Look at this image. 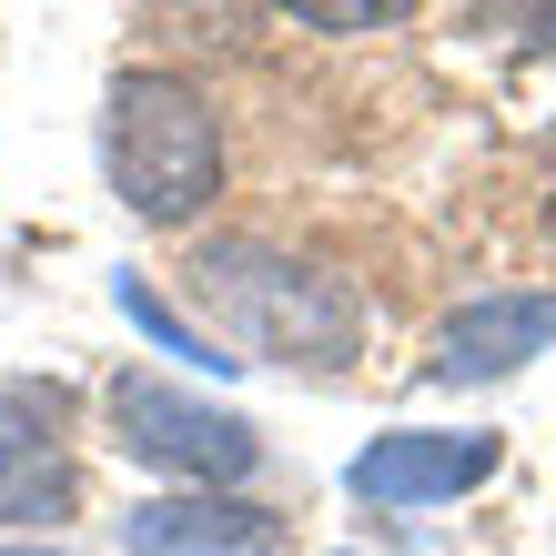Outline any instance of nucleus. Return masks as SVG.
Returning <instances> with one entry per match:
<instances>
[{"label": "nucleus", "instance_id": "f257e3e1", "mask_svg": "<svg viewBox=\"0 0 556 556\" xmlns=\"http://www.w3.org/2000/svg\"><path fill=\"white\" fill-rule=\"evenodd\" d=\"M102 173L132 223L182 233L223 192V122L182 72H122L102 91Z\"/></svg>", "mask_w": 556, "mask_h": 556}, {"label": "nucleus", "instance_id": "f03ea898", "mask_svg": "<svg viewBox=\"0 0 556 556\" xmlns=\"http://www.w3.org/2000/svg\"><path fill=\"white\" fill-rule=\"evenodd\" d=\"M192 293H203V314L243 354H264V365L334 375L354 354V293L334 274L274 253V243H203V253H192Z\"/></svg>", "mask_w": 556, "mask_h": 556}, {"label": "nucleus", "instance_id": "7ed1b4c3", "mask_svg": "<svg viewBox=\"0 0 556 556\" xmlns=\"http://www.w3.org/2000/svg\"><path fill=\"white\" fill-rule=\"evenodd\" d=\"M102 405H112V445L132 455L142 476H173L192 496H233V485L264 466V425L213 405V395H192L173 375H112Z\"/></svg>", "mask_w": 556, "mask_h": 556}, {"label": "nucleus", "instance_id": "20e7f679", "mask_svg": "<svg viewBox=\"0 0 556 556\" xmlns=\"http://www.w3.org/2000/svg\"><path fill=\"white\" fill-rule=\"evenodd\" d=\"M506 466V445L485 435V425H395V435H375L365 455L344 466V485L365 506H384V516H415V506H455V496H476L485 476Z\"/></svg>", "mask_w": 556, "mask_h": 556}, {"label": "nucleus", "instance_id": "39448f33", "mask_svg": "<svg viewBox=\"0 0 556 556\" xmlns=\"http://www.w3.org/2000/svg\"><path fill=\"white\" fill-rule=\"evenodd\" d=\"M72 516V384L0 375V527Z\"/></svg>", "mask_w": 556, "mask_h": 556}, {"label": "nucleus", "instance_id": "423d86ee", "mask_svg": "<svg viewBox=\"0 0 556 556\" xmlns=\"http://www.w3.org/2000/svg\"><path fill=\"white\" fill-rule=\"evenodd\" d=\"M122 546L132 556H274L283 546V516L253 506V496H142L122 506Z\"/></svg>", "mask_w": 556, "mask_h": 556}, {"label": "nucleus", "instance_id": "0eeeda50", "mask_svg": "<svg viewBox=\"0 0 556 556\" xmlns=\"http://www.w3.org/2000/svg\"><path fill=\"white\" fill-rule=\"evenodd\" d=\"M556 344V293H476L435 334V384H506Z\"/></svg>", "mask_w": 556, "mask_h": 556}, {"label": "nucleus", "instance_id": "6e6552de", "mask_svg": "<svg viewBox=\"0 0 556 556\" xmlns=\"http://www.w3.org/2000/svg\"><path fill=\"white\" fill-rule=\"evenodd\" d=\"M112 304H122V324H132V334H142L152 354H173L182 375H233V365H243V354H223L213 334H192V324H182L173 304H162V293H152L142 274H122V283H112Z\"/></svg>", "mask_w": 556, "mask_h": 556}, {"label": "nucleus", "instance_id": "1a4fd4ad", "mask_svg": "<svg viewBox=\"0 0 556 556\" xmlns=\"http://www.w3.org/2000/svg\"><path fill=\"white\" fill-rule=\"evenodd\" d=\"M274 11H293L304 30H395L415 0H274Z\"/></svg>", "mask_w": 556, "mask_h": 556}, {"label": "nucleus", "instance_id": "9d476101", "mask_svg": "<svg viewBox=\"0 0 556 556\" xmlns=\"http://www.w3.org/2000/svg\"><path fill=\"white\" fill-rule=\"evenodd\" d=\"M0 556H72V546H0Z\"/></svg>", "mask_w": 556, "mask_h": 556}]
</instances>
